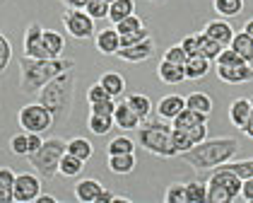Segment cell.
Listing matches in <instances>:
<instances>
[{"label":"cell","instance_id":"cell-22","mask_svg":"<svg viewBox=\"0 0 253 203\" xmlns=\"http://www.w3.org/2000/svg\"><path fill=\"white\" fill-rule=\"evenodd\" d=\"M229 49L234 53H239L246 63H251L253 58V37L246 34V32H234L232 41H229Z\"/></svg>","mask_w":253,"mask_h":203},{"label":"cell","instance_id":"cell-21","mask_svg":"<svg viewBox=\"0 0 253 203\" xmlns=\"http://www.w3.org/2000/svg\"><path fill=\"white\" fill-rule=\"evenodd\" d=\"M157 78L164 82V85H178V82L186 80V73H183V65L162 61L159 65H157Z\"/></svg>","mask_w":253,"mask_h":203},{"label":"cell","instance_id":"cell-23","mask_svg":"<svg viewBox=\"0 0 253 203\" xmlns=\"http://www.w3.org/2000/svg\"><path fill=\"white\" fill-rule=\"evenodd\" d=\"M99 85L106 90V95H109L111 100H116V97H121V95L126 92V80H123V75H121V73H114V70H106V73L99 78Z\"/></svg>","mask_w":253,"mask_h":203},{"label":"cell","instance_id":"cell-8","mask_svg":"<svg viewBox=\"0 0 253 203\" xmlns=\"http://www.w3.org/2000/svg\"><path fill=\"white\" fill-rule=\"evenodd\" d=\"M63 24H65L68 34L75 37V39H89V37L94 34V20H92L84 10L65 7V12H63Z\"/></svg>","mask_w":253,"mask_h":203},{"label":"cell","instance_id":"cell-46","mask_svg":"<svg viewBox=\"0 0 253 203\" xmlns=\"http://www.w3.org/2000/svg\"><path fill=\"white\" fill-rule=\"evenodd\" d=\"M227 164H229V169H232L239 179H251L253 177V162L251 160H244V162H227Z\"/></svg>","mask_w":253,"mask_h":203},{"label":"cell","instance_id":"cell-7","mask_svg":"<svg viewBox=\"0 0 253 203\" xmlns=\"http://www.w3.org/2000/svg\"><path fill=\"white\" fill-rule=\"evenodd\" d=\"M17 123L24 133H46L53 126V116L41 102H32L17 111Z\"/></svg>","mask_w":253,"mask_h":203},{"label":"cell","instance_id":"cell-14","mask_svg":"<svg viewBox=\"0 0 253 203\" xmlns=\"http://www.w3.org/2000/svg\"><path fill=\"white\" fill-rule=\"evenodd\" d=\"M203 34H205V37H210L212 41H217V44L224 49V46H229V41H232L234 29H232V24H229L227 20H212V22H208V24H205Z\"/></svg>","mask_w":253,"mask_h":203},{"label":"cell","instance_id":"cell-34","mask_svg":"<svg viewBox=\"0 0 253 203\" xmlns=\"http://www.w3.org/2000/svg\"><path fill=\"white\" fill-rule=\"evenodd\" d=\"M183 194H186V203H205V184L198 179L183 184Z\"/></svg>","mask_w":253,"mask_h":203},{"label":"cell","instance_id":"cell-12","mask_svg":"<svg viewBox=\"0 0 253 203\" xmlns=\"http://www.w3.org/2000/svg\"><path fill=\"white\" fill-rule=\"evenodd\" d=\"M152 53H155V39L150 37V39L140 41V44H135V46L118 49L116 58H121V61H126V63H142V61H147Z\"/></svg>","mask_w":253,"mask_h":203},{"label":"cell","instance_id":"cell-55","mask_svg":"<svg viewBox=\"0 0 253 203\" xmlns=\"http://www.w3.org/2000/svg\"><path fill=\"white\" fill-rule=\"evenodd\" d=\"M34 203H56V199H53V196H46V194H39Z\"/></svg>","mask_w":253,"mask_h":203},{"label":"cell","instance_id":"cell-35","mask_svg":"<svg viewBox=\"0 0 253 203\" xmlns=\"http://www.w3.org/2000/svg\"><path fill=\"white\" fill-rule=\"evenodd\" d=\"M150 37H152V34H150V29H147V27H142V29L130 32V34H118V46H121V49H128V46H135V44L150 39Z\"/></svg>","mask_w":253,"mask_h":203},{"label":"cell","instance_id":"cell-38","mask_svg":"<svg viewBox=\"0 0 253 203\" xmlns=\"http://www.w3.org/2000/svg\"><path fill=\"white\" fill-rule=\"evenodd\" d=\"M142 27H145V22L140 20L135 12H133V15H128L126 20L116 22V32H118V34H130V32H137V29H142Z\"/></svg>","mask_w":253,"mask_h":203},{"label":"cell","instance_id":"cell-9","mask_svg":"<svg viewBox=\"0 0 253 203\" xmlns=\"http://www.w3.org/2000/svg\"><path fill=\"white\" fill-rule=\"evenodd\" d=\"M41 194V177L20 172L15 174V189H12V201L15 203H34Z\"/></svg>","mask_w":253,"mask_h":203},{"label":"cell","instance_id":"cell-42","mask_svg":"<svg viewBox=\"0 0 253 203\" xmlns=\"http://www.w3.org/2000/svg\"><path fill=\"white\" fill-rule=\"evenodd\" d=\"M164 201H167V203H186L183 184H181V182L169 184V186H167V191H164Z\"/></svg>","mask_w":253,"mask_h":203},{"label":"cell","instance_id":"cell-52","mask_svg":"<svg viewBox=\"0 0 253 203\" xmlns=\"http://www.w3.org/2000/svg\"><path fill=\"white\" fill-rule=\"evenodd\" d=\"M27 143H29V152H37L41 148V143H43V138H41V133H27Z\"/></svg>","mask_w":253,"mask_h":203},{"label":"cell","instance_id":"cell-51","mask_svg":"<svg viewBox=\"0 0 253 203\" xmlns=\"http://www.w3.org/2000/svg\"><path fill=\"white\" fill-rule=\"evenodd\" d=\"M239 196L246 203L253 201V177L251 179H241V186H239Z\"/></svg>","mask_w":253,"mask_h":203},{"label":"cell","instance_id":"cell-58","mask_svg":"<svg viewBox=\"0 0 253 203\" xmlns=\"http://www.w3.org/2000/svg\"><path fill=\"white\" fill-rule=\"evenodd\" d=\"M104 2H109V5H111V2H114V0H104Z\"/></svg>","mask_w":253,"mask_h":203},{"label":"cell","instance_id":"cell-19","mask_svg":"<svg viewBox=\"0 0 253 203\" xmlns=\"http://www.w3.org/2000/svg\"><path fill=\"white\" fill-rule=\"evenodd\" d=\"M94 46H97L99 53H104V56H116L118 53V32L116 29H101L97 32V39H94Z\"/></svg>","mask_w":253,"mask_h":203},{"label":"cell","instance_id":"cell-5","mask_svg":"<svg viewBox=\"0 0 253 203\" xmlns=\"http://www.w3.org/2000/svg\"><path fill=\"white\" fill-rule=\"evenodd\" d=\"M239 186L241 179L229 169V164H219L205 184V203H232L234 199H239Z\"/></svg>","mask_w":253,"mask_h":203},{"label":"cell","instance_id":"cell-6","mask_svg":"<svg viewBox=\"0 0 253 203\" xmlns=\"http://www.w3.org/2000/svg\"><path fill=\"white\" fill-rule=\"evenodd\" d=\"M63 152H65V141L63 138H48V141L41 143V148L37 152H29L24 157L41 177V182H48L58 174V162L63 157Z\"/></svg>","mask_w":253,"mask_h":203},{"label":"cell","instance_id":"cell-10","mask_svg":"<svg viewBox=\"0 0 253 203\" xmlns=\"http://www.w3.org/2000/svg\"><path fill=\"white\" fill-rule=\"evenodd\" d=\"M217 78L227 85H246L253 78L251 63H239V65H217Z\"/></svg>","mask_w":253,"mask_h":203},{"label":"cell","instance_id":"cell-41","mask_svg":"<svg viewBox=\"0 0 253 203\" xmlns=\"http://www.w3.org/2000/svg\"><path fill=\"white\" fill-rule=\"evenodd\" d=\"M239 63H246L239 53H234L229 46H224L219 53H217V58H214V65H239Z\"/></svg>","mask_w":253,"mask_h":203},{"label":"cell","instance_id":"cell-54","mask_svg":"<svg viewBox=\"0 0 253 203\" xmlns=\"http://www.w3.org/2000/svg\"><path fill=\"white\" fill-rule=\"evenodd\" d=\"M111 201H114V191H106V189L99 194V199H97V203H111Z\"/></svg>","mask_w":253,"mask_h":203},{"label":"cell","instance_id":"cell-20","mask_svg":"<svg viewBox=\"0 0 253 203\" xmlns=\"http://www.w3.org/2000/svg\"><path fill=\"white\" fill-rule=\"evenodd\" d=\"M41 44H43L46 58H60L63 51H65V39H63V34L53 32V29H43Z\"/></svg>","mask_w":253,"mask_h":203},{"label":"cell","instance_id":"cell-48","mask_svg":"<svg viewBox=\"0 0 253 203\" xmlns=\"http://www.w3.org/2000/svg\"><path fill=\"white\" fill-rule=\"evenodd\" d=\"M162 61H169V63H176V65H183V63L188 61V56L183 53V49H181V46H169V49L164 51Z\"/></svg>","mask_w":253,"mask_h":203},{"label":"cell","instance_id":"cell-15","mask_svg":"<svg viewBox=\"0 0 253 203\" xmlns=\"http://www.w3.org/2000/svg\"><path fill=\"white\" fill-rule=\"evenodd\" d=\"M114 126H118L121 131H135L140 126V116L126 104V102H116L114 109Z\"/></svg>","mask_w":253,"mask_h":203},{"label":"cell","instance_id":"cell-53","mask_svg":"<svg viewBox=\"0 0 253 203\" xmlns=\"http://www.w3.org/2000/svg\"><path fill=\"white\" fill-rule=\"evenodd\" d=\"M65 7H73V10H84L89 5V0H63Z\"/></svg>","mask_w":253,"mask_h":203},{"label":"cell","instance_id":"cell-4","mask_svg":"<svg viewBox=\"0 0 253 203\" xmlns=\"http://www.w3.org/2000/svg\"><path fill=\"white\" fill-rule=\"evenodd\" d=\"M137 131V145L159 157H176V148L171 141V121L167 119H142Z\"/></svg>","mask_w":253,"mask_h":203},{"label":"cell","instance_id":"cell-3","mask_svg":"<svg viewBox=\"0 0 253 203\" xmlns=\"http://www.w3.org/2000/svg\"><path fill=\"white\" fill-rule=\"evenodd\" d=\"M75 68L73 58H51V61H39V58H20V92L22 95H39V90L48 80H53L60 73H68Z\"/></svg>","mask_w":253,"mask_h":203},{"label":"cell","instance_id":"cell-33","mask_svg":"<svg viewBox=\"0 0 253 203\" xmlns=\"http://www.w3.org/2000/svg\"><path fill=\"white\" fill-rule=\"evenodd\" d=\"M212 7L219 17H236L244 12V0H212Z\"/></svg>","mask_w":253,"mask_h":203},{"label":"cell","instance_id":"cell-57","mask_svg":"<svg viewBox=\"0 0 253 203\" xmlns=\"http://www.w3.org/2000/svg\"><path fill=\"white\" fill-rule=\"evenodd\" d=\"M244 32H246V34H251V37H253V22H246V24H244Z\"/></svg>","mask_w":253,"mask_h":203},{"label":"cell","instance_id":"cell-50","mask_svg":"<svg viewBox=\"0 0 253 203\" xmlns=\"http://www.w3.org/2000/svg\"><path fill=\"white\" fill-rule=\"evenodd\" d=\"M114 109H116V100H104V102H97V104H89V114L114 116Z\"/></svg>","mask_w":253,"mask_h":203},{"label":"cell","instance_id":"cell-36","mask_svg":"<svg viewBox=\"0 0 253 203\" xmlns=\"http://www.w3.org/2000/svg\"><path fill=\"white\" fill-rule=\"evenodd\" d=\"M135 150V143L130 141L128 136H116L114 141L106 145V152L109 155H116V152H133Z\"/></svg>","mask_w":253,"mask_h":203},{"label":"cell","instance_id":"cell-43","mask_svg":"<svg viewBox=\"0 0 253 203\" xmlns=\"http://www.w3.org/2000/svg\"><path fill=\"white\" fill-rule=\"evenodd\" d=\"M171 141H174L176 155H178V152H186V150H191V148H193L191 138H188L181 128H174V126H171Z\"/></svg>","mask_w":253,"mask_h":203},{"label":"cell","instance_id":"cell-56","mask_svg":"<svg viewBox=\"0 0 253 203\" xmlns=\"http://www.w3.org/2000/svg\"><path fill=\"white\" fill-rule=\"evenodd\" d=\"M111 203H133V201H130V199H126V196H116V194H114V201Z\"/></svg>","mask_w":253,"mask_h":203},{"label":"cell","instance_id":"cell-27","mask_svg":"<svg viewBox=\"0 0 253 203\" xmlns=\"http://www.w3.org/2000/svg\"><path fill=\"white\" fill-rule=\"evenodd\" d=\"M195 123H208V116H205V114H198L193 109H186V106L171 119V126H174V128H191Z\"/></svg>","mask_w":253,"mask_h":203},{"label":"cell","instance_id":"cell-26","mask_svg":"<svg viewBox=\"0 0 253 203\" xmlns=\"http://www.w3.org/2000/svg\"><path fill=\"white\" fill-rule=\"evenodd\" d=\"M123 102H126V104H128V106L135 111L137 116H140V121H142V119H147V116L152 114V102H150V97H147V95L133 92V95H128Z\"/></svg>","mask_w":253,"mask_h":203},{"label":"cell","instance_id":"cell-37","mask_svg":"<svg viewBox=\"0 0 253 203\" xmlns=\"http://www.w3.org/2000/svg\"><path fill=\"white\" fill-rule=\"evenodd\" d=\"M219 51H222V46L200 32V56H203V58H208V61H214Z\"/></svg>","mask_w":253,"mask_h":203},{"label":"cell","instance_id":"cell-44","mask_svg":"<svg viewBox=\"0 0 253 203\" xmlns=\"http://www.w3.org/2000/svg\"><path fill=\"white\" fill-rule=\"evenodd\" d=\"M183 49V53L191 58V56H200V34H188L183 37V41L178 44Z\"/></svg>","mask_w":253,"mask_h":203},{"label":"cell","instance_id":"cell-17","mask_svg":"<svg viewBox=\"0 0 253 203\" xmlns=\"http://www.w3.org/2000/svg\"><path fill=\"white\" fill-rule=\"evenodd\" d=\"M186 106V100H183V95H167V97H162L159 104H157V114H159V119H167V121H171L176 114L181 111Z\"/></svg>","mask_w":253,"mask_h":203},{"label":"cell","instance_id":"cell-11","mask_svg":"<svg viewBox=\"0 0 253 203\" xmlns=\"http://www.w3.org/2000/svg\"><path fill=\"white\" fill-rule=\"evenodd\" d=\"M41 37H43V27H39L37 22H32V24L27 27V32H24V56L39 58V61H51V58H46Z\"/></svg>","mask_w":253,"mask_h":203},{"label":"cell","instance_id":"cell-1","mask_svg":"<svg viewBox=\"0 0 253 203\" xmlns=\"http://www.w3.org/2000/svg\"><path fill=\"white\" fill-rule=\"evenodd\" d=\"M239 150H241V143L236 138H205V141L195 143L191 150L178 152L176 157H181L195 172H208V169L229 162Z\"/></svg>","mask_w":253,"mask_h":203},{"label":"cell","instance_id":"cell-47","mask_svg":"<svg viewBox=\"0 0 253 203\" xmlns=\"http://www.w3.org/2000/svg\"><path fill=\"white\" fill-rule=\"evenodd\" d=\"M181 131L191 138V143H193V145H195V143H200V141H205V138L210 136L205 123H195V126H191V128H181Z\"/></svg>","mask_w":253,"mask_h":203},{"label":"cell","instance_id":"cell-28","mask_svg":"<svg viewBox=\"0 0 253 203\" xmlns=\"http://www.w3.org/2000/svg\"><path fill=\"white\" fill-rule=\"evenodd\" d=\"M65 152H70V155L80 157L82 162H87L94 155V148L87 138H73V141H65Z\"/></svg>","mask_w":253,"mask_h":203},{"label":"cell","instance_id":"cell-32","mask_svg":"<svg viewBox=\"0 0 253 203\" xmlns=\"http://www.w3.org/2000/svg\"><path fill=\"white\" fill-rule=\"evenodd\" d=\"M15 172L10 167H0V203H12Z\"/></svg>","mask_w":253,"mask_h":203},{"label":"cell","instance_id":"cell-24","mask_svg":"<svg viewBox=\"0 0 253 203\" xmlns=\"http://www.w3.org/2000/svg\"><path fill=\"white\" fill-rule=\"evenodd\" d=\"M210 63L208 58L203 56H191L188 61L183 63V73H186V80H200L210 73Z\"/></svg>","mask_w":253,"mask_h":203},{"label":"cell","instance_id":"cell-49","mask_svg":"<svg viewBox=\"0 0 253 203\" xmlns=\"http://www.w3.org/2000/svg\"><path fill=\"white\" fill-rule=\"evenodd\" d=\"M104 100H111V97L106 95V90H104L99 82L87 87V102H89V104H97V102H104Z\"/></svg>","mask_w":253,"mask_h":203},{"label":"cell","instance_id":"cell-40","mask_svg":"<svg viewBox=\"0 0 253 203\" xmlns=\"http://www.w3.org/2000/svg\"><path fill=\"white\" fill-rule=\"evenodd\" d=\"M10 61H12V46H10V41H7V37L0 32V75L7 70V65H10Z\"/></svg>","mask_w":253,"mask_h":203},{"label":"cell","instance_id":"cell-39","mask_svg":"<svg viewBox=\"0 0 253 203\" xmlns=\"http://www.w3.org/2000/svg\"><path fill=\"white\" fill-rule=\"evenodd\" d=\"M84 12H87L92 20H106V15H109V2H104V0H89V5L84 7Z\"/></svg>","mask_w":253,"mask_h":203},{"label":"cell","instance_id":"cell-16","mask_svg":"<svg viewBox=\"0 0 253 203\" xmlns=\"http://www.w3.org/2000/svg\"><path fill=\"white\" fill-rule=\"evenodd\" d=\"M101 191H104L101 182L89 179V177L78 179V184H75V199H78L80 203H97V199H99V194H101Z\"/></svg>","mask_w":253,"mask_h":203},{"label":"cell","instance_id":"cell-30","mask_svg":"<svg viewBox=\"0 0 253 203\" xmlns=\"http://www.w3.org/2000/svg\"><path fill=\"white\" fill-rule=\"evenodd\" d=\"M82 169H84V162L80 157L70 155V152H63V157H60V162H58L60 177H78V174H82Z\"/></svg>","mask_w":253,"mask_h":203},{"label":"cell","instance_id":"cell-29","mask_svg":"<svg viewBox=\"0 0 253 203\" xmlns=\"http://www.w3.org/2000/svg\"><path fill=\"white\" fill-rule=\"evenodd\" d=\"M135 12V0H114L111 5H109V15H106V20H111L114 24L121 20H126L128 15H133Z\"/></svg>","mask_w":253,"mask_h":203},{"label":"cell","instance_id":"cell-13","mask_svg":"<svg viewBox=\"0 0 253 203\" xmlns=\"http://www.w3.org/2000/svg\"><path fill=\"white\" fill-rule=\"evenodd\" d=\"M229 121H232V126H236L239 131H241L249 121H253V104H251V100H246V97L234 100L232 104H229Z\"/></svg>","mask_w":253,"mask_h":203},{"label":"cell","instance_id":"cell-31","mask_svg":"<svg viewBox=\"0 0 253 203\" xmlns=\"http://www.w3.org/2000/svg\"><path fill=\"white\" fill-rule=\"evenodd\" d=\"M87 128H89L94 136H106V133H111V128H114V116L89 114V116H87Z\"/></svg>","mask_w":253,"mask_h":203},{"label":"cell","instance_id":"cell-2","mask_svg":"<svg viewBox=\"0 0 253 203\" xmlns=\"http://www.w3.org/2000/svg\"><path fill=\"white\" fill-rule=\"evenodd\" d=\"M39 102L48 109V114L53 116V123H68L73 114V104H75V75L73 70L60 73L53 80H48L39 90Z\"/></svg>","mask_w":253,"mask_h":203},{"label":"cell","instance_id":"cell-45","mask_svg":"<svg viewBox=\"0 0 253 203\" xmlns=\"http://www.w3.org/2000/svg\"><path fill=\"white\" fill-rule=\"evenodd\" d=\"M10 150H12V155H17V157H24L27 152H29V143H27V133L22 131V133H15L12 138H10Z\"/></svg>","mask_w":253,"mask_h":203},{"label":"cell","instance_id":"cell-18","mask_svg":"<svg viewBox=\"0 0 253 203\" xmlns=\"http://www.w3.org/2000/svg\"><path fill=\"white\" fill-rule=\"evenodd\" d=\"M106 164L114 174H130L137 167V157L133 152H116V155H109Z\"/></svg>","mask_w":253,"mask_h":203},{"label":"cell","instance_id":"cell-25","mask_svg":"<svg viewBox=\"0 0 253 203\" xmlns=\"http://www.w3.org/2000/svg\"><path fill=\"white\" fill-rule=\"evenodd\" d=\"M183 100H186V109H193V111L205 114V116L212 114V100H210L205 92H191V95H186Z\"/></svg>","mask_w":253,"mask_h":203}]
</instances>
